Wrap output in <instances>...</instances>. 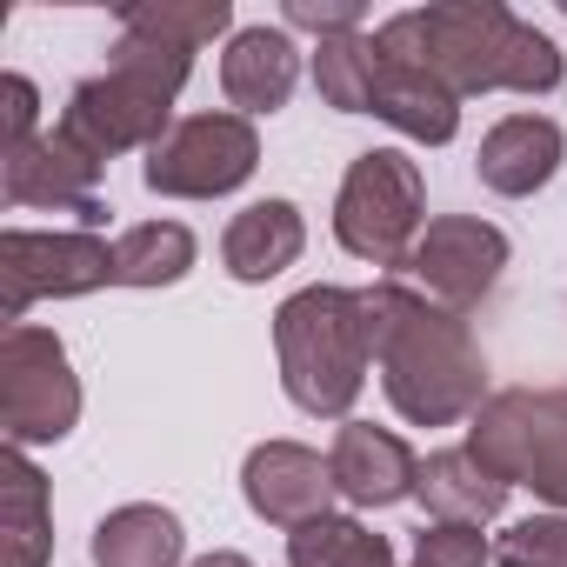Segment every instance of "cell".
Wrapping results in <instances>:
<instances>
[{"label":"cell","mask_w":567,"mask_h":567,"mask_svg":"<svg viewBox=\"0 0 567 567\" xmlns=\"http://www.w3.org/2000/svg\"><path fill=\"white\" fill-rule=\"evenodd\" d=\"M361 308H368V341H374V361H381V388H388L401 421L454 427V421L481 414L487 354L474 348L461 315H447L421 288H401V280L361 288Z\"/></svg>","instance_id":"1"},{"label":"cell","mask_w":567,"mask_h":567,"mask_svg":"<svg viewBox=\"0 0 567 567\" xmlns=\"http://www.w3.org/2000/svg\"><path fill=\"white\" fill-rule=\"evenodd\" d=\"M388 54L427 68L454 101L461 94H554L560 87V48L520 21L501 0H441V8H408L374 28Z\"/></svg>","instance_id":"2"},{"label":"cell","mask_w":567,"mask_h":567,"mask_svg":"<svg viewBox=\"0 0 567 567\" xmlns=\"http://www.w3.org/2000/svg\"><path fill=\"white\" fill-rule=\"evenodd\" d=\"M194 74V48L181 34L161 28L154 0L147 8H127L121 14V41L107 54V74L81 81L68 94V114H61V134L94 154L101 167L127 147H154L167 134V114H174V94L187 87Z\"/></svg>","instance_id":"3"},{"label":"cell","mask_w":567,"mask_h":567,"mask_svg":"<svg viewBox=\"0 0 567 567\" xmlns=\"http://www.w3.org/2000/svg\"><path fill=\"white\" fill-rule=\"evenodd\" d=\"M274 354H280V388L301 414L348 421V408L368 388V308L354 288H301L274 315Z\"/></svg>","instance_id":"4"},{"label":"cell","mask_w":567,"mask_h":567,"mask_svg":"<svg viewBox=\"0 0 567 567\" xmlns=\"http://www.w3.org/2000/svg\"><path fill=\"white\" fill-rule=\"evenodd\" d=\"M467 447L507 487H534L554 514H567V388H507L481 401Z\"/></svg>","instance_id":"5"},{"label":"cell","mask_w":567,"mask_h":567,"mask_svg":"<svg viewBox=\"0 0 567 567\" xmlns=\"http://www.w3.org/2000/svg\"><path fill=\"white\" fill-rule=\"evenodd\" d=\"M421 227H427V181H421V167L401 147H368L348 167L341 194H334V240L354 260L408 267Z\"/></svg>","instance_id":"6"},{"label":"cell","mask_w":567,"mask_h":567,"mask_svg":"<svg viewBox=\"0 0 567 567\" xmlns=\"http://www.w3.org/2000/svg\"><path fill=\"white\" fill-rule=\"evenodd\" d=\"M81 421V381L68 368V348L61 334L48 328H8L0 341V434L8 447H48V441H68Z\"/></svg>","instance_id":"7"},{"label":"cell","mask_w":567,"mask_h":567,"mask_svg":"<svg viewBox=\"0 0 567 567\" xmlns=\"http://www.w3.org/2000/svg\"><path fill=\"white\" fill-rule=\"evenodd\" d=\"M0 315L8 328L28 321L34 301H68V295H94L114 288V247L94 227L74 234H34V227H8L0 234Z\"/></svg>","instance_id":"8"},{"label":"cell","mask_w":567,"mask_h":567,"mask_svg":"<svg viewBox=\"0 0 567 567\" xmlns=\"http://www.w3.org/2000/svg\"><path fill=\"white\" fill-rule=\"evenodd\" d=\"M260 167V134L247 114H187L147 147V187L174 200L234 194Z\"/></svg>","instance_id":"9"},{"label":"cell","mask_w":567,"mask_h":567,"mask_svg":"<svg viewBox=\"0 0 567 567\" xmlns=\"http://www.w3.org/2000/svg\"><path fill=\"white\" fill-rule=\"evenodd\" d=\"M507 267V234L474 220V214H441L421 227L414 254H408V274H414V288L427 301H441L447 315H467L494 295V280Z\"/></svg>","instance_id":"10"},{"label":"cell","mask_w":567,"mask_h":567,"mask_svg":"<svg viewBox=\"0 0 567 567\" xmlns=\"http://www.w3.org/2000/svg\"><path fill=\"white\" fill-rule=\"evenodd\" d=\"M94 181H101V161L81 154L61 127L0 147V187H8V207H68V214H81V227H94L101 220Z\"/></svg>","instance_id":"11"},{"label":"cell","mask_w":567,"mask_h":567,"mask_svg":"<svg viewBox=\"0 0 567 567\" xmlns=\"http://www.w3.org/2000/svg\"><path fill=\"white\" fill-rule=\"evenodd\" d=\"M240 487H247V507L274 527H308L328 514V501L341 494L334 487V467L301 447V441H260L240 467Z\"/></svg>","instance_id":"12"},{"label":"cell","mask_w":567,"mask_h":567,"mask_svg":"<svg viewBox=\"0 0 567 567\" xmlns=\"http://www.w3.org/2000/svg\"><path fill=\"white\" fill-rule=\"evenodd\" d=\"M328 467H334L341 501H354V507H394V501L414 494V474H421L414 447L401 434L374 427V421H341Z\"/></svg>","instance_id":"13"},{"label":"cell","mask_w":567,"mask_h":567,"mask_svg":"<svg viewBox=\"0 0 567 567\" xmlns=\"http://www.w3.org/2000/svg\"><path fill=\"white\" fill-rule=\"evenodd\" d=\"M374 41H381V34H374ZM368 114H381L388 127H401L408 141H427V147L454 141V127H461V101H454L427 68H414V61H401V54H388V48H381V61H374Z\"/></svg>","instance_id":"14"},{"label":"cell","mask_w":567,"mask_h":567,"mask_svg":"<svg viewBox=\"0 0 567 567\" xmlns=\"http://www.w3.org/2000/svg\"><path fill=\"white\" fill-rule=\"evenodd\" d=\"M560 154H567V141H560V127L547 114H507V121L487 127L474 167H481V187L520 200V194H540L560 174Z\"/></svg>","instance_id":"15"},{"label":"cell","mask_w":567,"mask_h":567,"mask_svg":"<svg viewBox=\"0 0 567 567\" xmlns=\"http://www.w3.org/2000/svg\"><path fill=\"white\" fill-rule=\"evenodd\" d=\"M295 81H301V54H295V41L280 34V28H240L227 41V54H220V94L247 121L288 107Z\"/></svg>","instance_id":"16"},{"label":"cell","mask_w":567,"mask_h":567,"mask_svg":"<svg viewBox=\"0 0 567 567\" xmlns=\"http://www.w3.org/2000/svg\"><path fill=\"white\" fill-rule=\"evenodd\" d=\"M308 247V220L295 200H254L227 220V240H220V260L234 280H274V274H288Z\"/></svg>","instance_id":"17"},{"label":"cell","mask_w":567,"mask_h":567,"mask_svg":"<svg viewBox=\"0 0 567 567\" xmlns=\"http://www.w3.org/2000/svg\"><path fill=\"white\" fill-rule=\"evenodd\" d=\"M414 501H421L434 520L487 527V520L507 507V481H501L474 447H441V454L421 461V474H414Z\"/></svg>","instance_id":"18"},{"label":"cell","mask_w":567,"mask_h":567,"mask_svg":"<svg viewBox=\"0 0 567 567\" xmlns=\"http://www.w3.org/2000/svg\"><path fill=\"white\" fill-rule=\"evenodd\" d=\"M48 554H54L48 481L21 447H8V461H0V567H48Z\"/></svg>","instance_id":"19"},{"label":"cell","mask_w":567,"mask_h":567,"mask_svg":"<svg viewBox=\"0 0 567 567\" xmlns=\"http://www.w3.org/2000/svg\"><path fill=\"white\" fill-rule=\"evenodd\" d=\"M181 554H187V534L154 501L114 507L94 527V567H181Z\"/></svg>","instance_id":"20"},{"label":"cell","mask_w":567,"mask_h":567,"mask_svg":"<svg viewBox=\"0 0 567 567\" xmlns=\"http://www.w3.org/2000/svg\"><path fill=\"white\" fill-rule=\"evenodd\" d=\"M194 267V234L181 220H141L114 240V288H174Z\"/></svg>","instance_id":"21"},{"label":"cell","mask_w":567,"mask_h":567,"mask_svg":"<svg viewBox=\"0 0 567 567\" xmlns=\"http://www.w3.org/2000/svg\"><path fill=\"white\" fill-rule=\"evenodd\" d=\"M288 567H394V547L348 514H321L288 534Z\"/></svg>","instance_id":"22"},{"label":"cell","mask_w":567,"mask_h":567,"mask_svg":"<svg viewBox=\"0 0 567 567\" xmlns=\"http://www.w3.org/2000/svg\"><path fill=\"white\" fill-rule=\"evenodd\" d=\"M374 61H381V41L361 28V34H334L315 48V87L328 107L341 114H368V87H374Z\"/></svg>","instance_id":"23"},{"label":"cell","mask_w":567,"mask_h":567,"mask_svg":"<svg viewBox=\"0 0 567 567\" xmlns=\"http://www.w3.org/2000/svg\"><path fill=\"white\" fill-rule=\"evenodd\" d=\"M501 567H567V514H527L494 540Z\"/></svg>","instance_id":"24"},{"label":"cell","mask_w":567,"mask_h":567,"mask_svg":"<svg viewBox=\"0 0 567 567\" xmlns=\"http://www.w3.org/2000/svg\"><path fill=\"white\" fill-rule=\"evenodd\" d=\"M414 560H421V567H487V560H494V547H487V534H481V527L434 520V527H421V534H414Z\"/></svg>","instance_id":"25"},{"label":"cell","mask_w":567,"mask_h":567,"mask_svg":"<svg viewBox=\"0 0 567 567\" xmlns=\"http://www.w3.org/2000/svg\"><path fill=\"white\" fill-rule=\"evenodd\" d=\"M288 28H308L321 41L361 34V0H288Z\"/></svg>","instance_id":"26"},{"label":"cell","mask_w":567,"mask_h":567,"mask_svg":"<svg viewBox=\"0 0 567 567\" xmlns=\"http://www.w3.org/2000/svg\"><path fill=\"white\" fill-rule=\"evenodd\" d=\"M0 94H8V147H14V141H34V134H41V127H34V121H41L34 81H28V74H8V81H0Z\"/></svg>","instance_id":"27"},{"label":"cell","mask_w":567,"mask_h":567,"mask_svg":"<svg viewBox=\"0 0 567 567\" xmlns=\"http://www.w3.org/2000/svg\"><path fill=\"white\" fill-rule=\"evenodd\" d=\"M194 567H254V560H247V554H200Z\"/></svg>","instance_id":"28"},{"label":"cell","mask_w":567,"mask_h":567,"mask_svg":"<svg viewBox=\"0 0 567 567\" xmlns=\"http://www.w3.org/2000/svg\"><path fill=\"white\" fill-rule=\"evenodd\" d=\"M414 567H421V560H414Z\"/></svg>","instance_id":"29"}]
</instances>
